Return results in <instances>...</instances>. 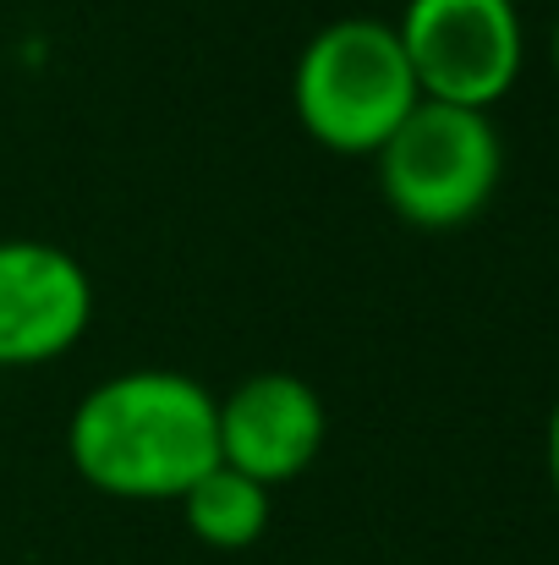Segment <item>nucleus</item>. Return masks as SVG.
Instances as JSON below:
<instances>
[{
  "instance_id": "39448f33",
  "label": "nucleus",
  "mask_w": 559,
  "mask_h": 565,
  "mask_svg": "<svg viewBox=\"0 0 559 565\" xmlns=\"http://www.w3.org/2000/svg\"><path fill=\"white\" fill-rule=\"evenodd\" d=\"M94 324V280L55 242H0V369L61 363Z\"/></svg>"
},
{
  "instance_id": "f03ea898",
  "label": "nucleus",
  "mask_w": 559,
  "mask_h": 565,
  "mask_svg": "<svg viewBox=\"0 0 559 565\" xmlns=\"http://www.w3.org/2000/svg\"><path fill=\"white\" fill-rule=\"evenodd\" d=\"M417 105L422 88L411 77L395 22L384 17H335L297 55L291 110L302 132L330 154L373 160Z\"/></svg>"
},
{
  "instance_id": "7ed1b4c3",
  "label": "nucleus",
  "mask_w": 559,
  "mask_h": 565,
  "mask_svg": "<svg viewBox=\"0 0 559 565\" xmlns=\"http://www.w3.org/2000/svg\"><path fill=\"white\" fill-rule=\"evenodd\" d=\"M384 203L417 231H461L499 192L505 149L488 110L422 99L373 154Z\"/></svg>"
},
{
  "instance_id": "20e7f679",
  "label": "nucleus",
  "mask_w": 559,
  "mask_h": 565,
  "mask_svg": "<svg viewBox=\"0 0 559 565\" xmlns=\"http://www.w3.org/2000/svg\"><path fill=\"white\" fill-rule=\"evenodd\" d=\"M400 50L422 99L494 110L527 66V22L516 0H406Z\"/></svg>"
},
{
  "instance_id": "6e6552de",
  "label": "nucleus",
  "mask_w": 559,
  "mask_h": 565,
  "mask_svg": "<svg viewBox=\"0 0 559 565\" xmlns=\"http://www.w3.org/2000/svg\"><path fill=\"white\" fill-rule=\"evenodd\" d=\"M544 461H549V489H555L559 505V401L549 406V434H544Z\"/></svg>"
},
{
  "instance_id": "0eeeda50",
  "label": "nucleus",
  "mask_w": 559,
  "mask_h": 565,
  "mask_svg": "<svg viewBox=\"0 0 559 565\" xmlns=\"http://www.w3.org/2000/svg\"><path fill=\"white\" fill-rule=\"evenodd\" d=\"M176 505L186 516V533L208 550H247L269 527V489L225 461H214Z\"/></svg>"
},
{
  "instance_id": "f257e3e1",
  "label": "nucleus",
  "mask_w": 559,
  "mask_h": 565,
  "mask_svg": "<svg viewBox=\"0 0 559 565\" xmlns=\"http://www.w3.org/2000/svg\"><path fill=\"white\" fill-rule=\"evenodd\" d=\"M214 406L219 395L176 369L110 374L77 401L66 423V456L77 478L110 500H182L219 461Z\"/></svg>"
},
{
  "instance_id": "1a4fd4ad",
  "label": "nucleus",
  "mask_w": 559,
  "mask_h": 565,
  "mask_svg": "<svg viewBox=\"0 0 559 565\" xmlns=\"http://www.w3.org/2000/svg\"><path fill=\"white\" fill-rule=\"evenodd\" d=\"M549 61H555V77H559V17H555V33H549Z\"/></svg>"
},
{
  "instance_id": "423d86ee",
  "label": "nucleus",
  "mask_w": 559,
  "mask_h": 565,
  "mask_svg": "<svg viewBox=\"0 0 559 565\" xmlns=\"http://www.w3.org/2000/svg\"><path fill=\"white\" fill-rule=\"evenodd\" d=\"M214 428H219L225 467L247 472L264 489H280L319 461L330 417L308 379L269 369V374H247L236 390L219 395Z\"/></svg>"
},
{
  "instance_id": "9d476101",
  "label": "nucleus",
  "mask_w": 559,
  "mask_h": 565,
  "mask_svg": "<svg viewBox=\"0 0 559 565\" xmlns=\"http://www.w3.org/2000/svg\"><path fill=\"white\" fill-rule=\"evenodd\" d=\"M516 6H522V0H516Z\"/></svg>"
}]
</instances>
